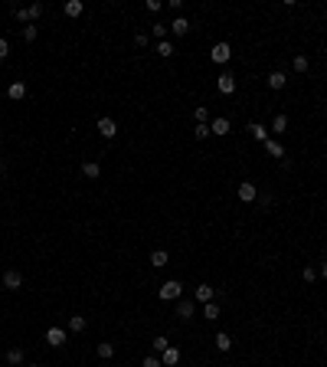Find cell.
I'll return each instance as SVG.
<instances>
[{
    "mask_svg": "<svg viewBox=\"0 0 327 367\" xmlns=\"http://www.w3.org/2000/svg\"><path fill=\"white\" fill-rule=\"evenodd\" d=\"M7 53H10V43H7V39L0 36V59H7Z\"/></svg>",
    "mask_w": 327,
    "mask_h": 367,
    "instance_id": "cell-37",
    "label": "cell"
},
{
    "mask_svg": "<svg viewBox=\"0 0 327 367\" xmlns=\"http://www.w3.org/2000/svg\"><path fill=\"white\" fill-rule=\"evenodd\" d=\"M99 135L111 141V138L118 135V125H115V118H99Z\"/></svg>",
    "mask_w": 327,
    "mask_h": 367,
    "instance_id": "cell-7",
    "label": "cell"
},
{
    "mask_svg": "<svg viewBox=\"0 0 327 367\" xmlns=\"http://www.w3.org/2000/svg\"><path fill=\"white\" fill-rule=\"evenodd\" d=\"M157 53H161L164 59H170V56H173L177 50H173V43H170V39H161V43H157Z\"/></svg>",
    "mask_w": 327,
    "mask_h": 367,
    "instance_id": "cell-25",
    "label": "cell"
},
{
    "mask_svg": "<svg viewBox=\"0 0 327 367\" xmlns=\"http://www.w3.org/2000/svg\"><path fill=\"white\" fill-rule=\"evenodd\" d=\"M170 33H173V36H186V33H190V20H186V17H177L170 23Z\"/></svg>",
    "mask_w": 327,
    "mask_h": 367,
    "instance_id": "cell-11",
    "label": "cell"
},
{
    "mask_svg": "<svg viewBox=\"0 0 327 367\" xmlns=\"http://www.w3.org/2000/svg\"><path fill=\"white\" fill-rule=\"evenodd\" d=\"M151 348H154V354H157V357H161V354H164V351H167V348H170V341H167V338H164V335H157V338H154V341H151Z\"/></svg>",
    "mask_w": 327,
    "mask_h": 367,
    "instance_id": "cell-19",
    "label": "cell"
},
{
    "mask_svg": "<svg viewBox=\"0 0 327 367\" xmlns=\"http://www.w3.org/2000/svg\"><path fill=\"white\" fill-rule=\"evenodd\" d=\"M285 86H288V75H285L282 69L268 72V89H275V92H278V89H285Z\"/></svg>",
    "mask_w": 327,
    "mask_h": 367,
    "instance_id": "cell-10",
    "label": "cell"
},
{
    "mask_svg": "<svg viewBox=\"0 0 327 367\" xmlns=\"http://www.w3.org/2000/svg\"><path fill=\"white\" fill-rule=\"evenodd\" d=\"M308 56H295V72H308Z\"/></svg>",
    "mask_w": 327,
    "mask_h": 367,
    "instance_id": "cell-33",
    "label": "cell"
},
{
    "mask_svg": "<svg viewBox=\"0 0 327 367\" xmlns=\"http://www.w3.org/2000/svg\"><path fill=\"white\" fill-rule=\"evenodd\" d=\"M213 295H216V292H213V286H206V282H203V286H197L193 299H197V302H203V305H206V302H213Z\"/></svg>",
    "mask_w": 327,
    "mask_h": 367,
    "instance_id": "cell-13",
    "label": "cell"
},
{
    "mask_svg": "<svg viewBox=\"0 0 327 367\" xmlns=\"http://www.w3.org/2000/svg\"><path fill=\"white\" fill-rule=\"evenodd\" d=\"M141 367H164V361H161L157 354H151V357H144V364H141Z\"/></svg>",
    "mask_w": 327,
    "mask_h": 367,
    "instance_id": "cell-34",
    "label": "cell"
},
{
    "mask_svg": "<svg viewBox=\"0 0 327 367\" xmlns=\"http://www.w3.org/2000/svg\"><path fill=\"white\" fill-rule=\"evenodd\" d=\"M30 367H39V364H30Z\"/></svg>",
    "mask_w": 327,
    "mask_h": 367,
    "instance_id": "cell-41",
    "label": "cell"
},
{
    "mask_svg": "<svg viewBox=\"0 0 327 367\" xmlns=\"http://www.w3.org/2000/svg\"><path fill=\"white\" fill-rule=\"evenodd\" d=\"M193 135H197L200 141H203V138H210L213 131H210V125H193Z\"/></svg>",
    "mask_w": 327,
    "mask_h": 367,
    "instance_id": "cell-31",
    "label": "cell"
},
{
    "mask_svg": "<svg viewBox=\"0 0 327 367\" xmlns=\"http://www.w3.org/2000/svg\"><path fill=\"white\" fill-rule=\"evenodd\" d=\"M23 95H26V86H23V82H10V86H7V99L20 102Z\"/></svg>",
    "mask_w": 327,
    "mask_h": 367,
    "instance_id": "cell-15",
    "label": "cell"
},
{
    "mask_svg": "<svg viewBox=\"0 0 327 367\" xmlns=\"http://www.w3.org/2000/svg\"><path fill=\"white\" fill-rule=\"evenodd\" d=\"M210 59L216 62V66H226V62L232 59V46H229V43H216V46L210 50Z\"/></svg>",
    "mask_w": 327,
    "mask_h": 367,
    "instance_id": "cell-2",
    "label": "cell"
},
{
    "mask_svg": "<svg viewBox=\"0 0 327 367\" xmlns=\"http://www.w3.org/2000/svg\"><path fill=\"white\" fill-rule=\"evenodd\" d=\"M26 13H30V23H36V20H39V13H43V4H33V7H26Z\"/></svg>",
    "mask_w": 327,
    "mask_h": 367,
    "instance_id": "cell-32",
    "label": "cell"
},
{
    "mask_svg": "<svg viewBox=\"0 0 327 367\" xmlns=\"http://www.w3.org/2000/svg\"><path fill=\"white\" fill-rule=\"evenodd\" d=\"M216 348L219 351H229V348H232V338H229L226 331H219V335H216Z\"/></svg>",
    "mask_w": 327,
    "mask_h": 367,
    "instance_id": "cell-27",
    "label": "cell"
},
{
    "mask_svg": "<svg viewBox=\"0 0 327 367\" xmlns=\"http://www.w3.org/2000/svg\"><path fill=\"white\" fill-rule=\"evenodd\" d=\"M193 118H197V125H206V121H210V112H206L203 105H197V112H193Z\"/></svg>",
    "mask_w": 327,
    "mask_h": 367,
    "instance_id": "cell-30",
    "label": "cell"
},
{
    "mask_svg": "<svg viewBox=\"0 0 327 367\" xmlns=\"http://www.w3.org/2000/svg\"><path fill=\"white\" fill-rule=\"evenodd\" d=\"M4 289H7V292H17V289H23V272H17V269H7V272H4Z\"/></svg>",
    "mask_w": 327,
    "mask_h": 367,
    "instance_id": "cell-3",
    "label": "cell"
},
{
    "mask_svg": "<svg viewBox=\"0 0 327 367\" xmlns=\"http://www.w3.org/2000/svg\"><path fill=\"white\" fill-rule=\"evenodd\" d=\"M161 361H164V367H177L180 364V351L177 348H167L164 354H161Z\"/></svg>",
    "mask_w": 327,
    "mask_h": 367,
    "instance_id": "cell-17",
    "label": "cell"
},
{
    "mask_svg": "<svg viewBox=\"0 0 327 367\" xmlns=\"http://www.w3.org/2000/svg\"><path fill=\"white\" fill-rule=\"evenodd\" d=\"M301 275H304V282H317V269H314V266H308Z\"/></svg>",
    "mask_w": 327,
    "mask_h": 367,
    "instance_id": "cell-35",
    "label": "cell"
},
{
    "mask_svg": "<svg viewBox=\"0 0 327 367\" xmlns=\"http://www.w3.org/2000/svg\"><path fill=\"white\" fill-rule=\"evenodd\" d=\"M265 151H268L272 157H285V148H282V144L275 141V138H268V141H265Z\"/></svg>",
    "mask_w": 327,
    "mask_h": 367,
    "instance_id": "cell-22",
    "label": "cell"
},
{
    "mask_svg": "<svg viewBox=\"0 0 327 367\" xmlns=\"http://www.w3.org/2000/svg\"><path fill=\"white\" fill-rule=\"evenodd\" d=\"M82 174H85V177H92V181H95V177L102 174V168H99L95 161H85V164H82Z\"/></svg>",
    "mask_w": 327,
    "mask_h": 367,
    "instance_id": "cell-24",
    "label": "cell"
},
{
    "mask_svg": "<svg viewBox=\"0 0 327 367\" xmlns=\"http://www.w3.org/2000/svg\"><path fill=\"white\" fill-rule=\"evenodd\" d=\"M324 259H327V249H324Z\"/></svg>",
    "mask_w": 327,
    "mask_h": 367,
    "instance_id": "cell-40",
    "label": "cell"
},
{
    "mask_svg": "<svg viewBox=\"0 0 327 367\" xmlns=\"http://www.w3.org/2000/svg\"><path fill=\"white\" fill-rule=\"evenodd\" d=\"M203 318H206V321H216V318H219V305H216V302H206V305H203Z\"/></svg>",
    "mask_w": 327,
    "mask_h": 367,
    "instance_id": "cell-20",
    "label": "cell"
},
{
    "mask_svg": "<svg viewBox=\"0 0 327 367\" xmlns=\"http://www.w3.org/2000/svg\"><path fill=\"white\" fill-rule=\"evenodd\" d=\"M239 200H242V203H255V200H259V187L249 184V181H242L239 184Z\"/></svg>",
    "mask_w": 327,
    "mask_h": 367,
    "instance_id": "cell-4",
    "label": "cell"
},
{
    "mask_svg": "<svg viewBox=\"0 0 327 367\" xmlns=\"http://www.w3.org/2000/svg\"><path fill=\"white\" fill-rule=\"evenodd\" d=\"M7 364H10V367H20V364H23V351H20V348H10V351H7Z\"/></svg>",
    "mask_w": 327,
    "mask_h": 367,
    "instance_id": "cell-18",
    "label": "cell"
},
{
    "mask_svg": "<svg viewBox=\"0 0 327 367\" xmlns=\"http://www.w3.org/2000/svg\"><path fill=\"white\" fill-rule=\"evenodd\" d=\"M193 311H197V305H193V299H177V318H193Z\"/></svg>",
    "mask_w": 327,
    "mask_h": 367,
    "instance_id": "cell-8",
    "label": "cell"
},
{
    "mask_svg": "<svg viewBox=\"0 0 327 367\" xmlns=\"http://www.w3.org/2000/svg\"><path fill=\"white\" fill-rule=\"evenodd\" d=\"M167 30H170V26H164V23H154V26H151V36H154L157 43H161V39H167Z\"/></svg>",
    "mask_w": 327,
    "mask_h": 367,
    "instance_id": "cell-26",
    "label": "cell"
},
{
    "mask_svg": "<svg viewBox=\"0 0 327 367\" xmlns=\"http://www.w3.org/2000/svg\"><path fill=\"white\" fill-rule=\"evenodd\" d=\"M69 331H75V335L85 331V315H72V318H69Z\"/></svg>",
    "mask_w": 327,
    "mask_h": 367,
    "instance_id": "cell-23",
    "label": "cell"
},
{
    "mask_svg": "<svg viewBox=\"0 0 327 367\" xmlns=\"http://www.w3.org/2000/svg\"><path fill=\"white\" fill-rule=\"evenodd\" d=\"M249 135H252L255 141H262V144L268 141V128H265L262 121H252V125H249Z\"/></svg>",
    "mask_w": 327,
    "mask_h": 367,
    "instance_id": "cell-12",
    "label": "cell"
},
{
    "mask_svg": "<svg viewBox=\"0 0 327 367\" xmlns=\"http://www.w3.org/2000/svg\"><path fill=\"white\" fill-rule=\"evenodd\" d=\"M62 10H66V17H82V13H85V4H82V0H66Z\"/></svg>",
    "mask_w": 327,
    "mask_h": 367,
    "instance_id": "cell-14",
    "label": "cell"
},
{
    "mask_svg": "<svg viewBox=\"0 0 327 367\" xmlns=\"http://www.w3.org/2000/svg\"><path fill=\"white\" fill-rule=\"evenodd\" d=\"M36 36H39V26H36V23L23 26V39H26V43H33V39H36Z\"/></svg>",
    "mask_w": 327,
    "mask_h": 367,
    "instance_id": "cell-29",
    "label": "cell"
},
{
    "mask_svg": "<svg viewBox=\"0 0 327 367\" xmlns=\"http://www.w3.org/2000/svg\"><path fill=\"white\" fill-rule=\"evenodd\" d=\"M229 128H232V125H229V118H222V115H216V118H213L210 121V131H213V135H229Z\"/></svg>",
    "mask_w": 327,
    "mask_h": 367,
    "instance_id": "cell-9",
    "label": "cell"
},
{
    "mask_svg": "<svg viewBox=\"0 0 327 367\" xmlns=\"http://www.w3.org/2000/svg\"><path fill=\"white\" fill-rule=\"evenodd\" d=\"M4 171H7V161H4V157H0V177H4Z\"/></svg>",
    "mask_w": 327,
    "mask_h": 367,
    "instance_id": "cell-38",
    "label": "cell"
},
{
    "mask_svg": "<svg viewBox=\"0 0 327 367\" xmlns=\"http://www.w3.org/2000/svg\"><path fill=\"white\" fill-rule=\"evenodd\" d=\"M272 131H275V135H285V131H288V115H275Z\"/></svg>",
    "mask_w": 327,
    "mask_h": 367,
    "instance_id": "cell-21",
    "label": "cell"
},
{
    "mask_svg": "<svg viewBox=\"0 0 327 367\" xmlns=\"http://www.w3.org/2000/svg\"><path fill=\"white\" fill-rule=\"evenodd\" d=\"M99 357H105V361H108V357H115V344H111V341H102L99 344Z\"/></svg>",
    "mask_w": 327,
    "mask_h": 367,
    "instance_id": "cell-28",
    "label": "cell"
},
{
    "mask_svg": "<svg viewBox=\"0 0 327 367\" xmlns=\"http://www.w3.org/2000/svg\"><path fill=\"white\" fill-rule=\"evenodd\" d=\"M167 262H170V256H167V249H154V253H151V266H154V269H164Z\"/></svg>",
    "mask_w": 327,
    "mask_h": 367,
    "instance_id": "cell-16",
    "label": "cell"
},
{
    "mask_svg": "<svg viewBox=\"0 0 327 367\" xmlns=\"http://www.w3.org/2000/svg\"><path fill=\"white\" fill-rule=\"evenodd\" d=\"M180 295H183V286H180L177 279H167L164 286L157 289V299H161V302H177Z\"/></svg>",
    "mask_w": 327,
    "mask_h": 367,
    "instance_id": "cell-1",
    "label": "cell"
},
{
    "mask_svg": "<svg viewBox=\"0 0 327 367\" xmlns=\"http://www.w3.org/2000/svg\"><path fill=\"white\" fill-rule=\"evenodd\" d=\"M148 43H151L148 33H137V36H134V46H137V50H141V46H148Z\"/></svg>",
    "mask_w": 327,
    "mask_h": 367,
    "instance_id": "cell-36",
    "label": "cell"
},
{
    "mask_svg": "<svg viewBox=\"0 0 327 367\" xmlns=\"http://www.w3.org/2000/svg\"><path fill=\"white\" fill-rule=\"evenodd\" d=\"M216 89H219L222 95H232L236 92V75L232 72H222L219 79H216Z\"/></svg>",
    "mask_w": 327,
    "mask_h": 367,
    "instance_id": "cell-6",
    "label": "cell"
},
{
    "mask_svg": "<svg viewBox=\"0 0 327 367\" xmlns=\"http://www.w3.org/2000/svg\"><path fill=\"white\" fill-rule=\"evenodd\" d=\"M321 275H324V279H327V262H324V266H321Z\"/></svg>",
    "mask_w": 327,
    "mask_h": 367,
    "instance_id": "cell-39",
    "label": "cell"
},
{
    "mask_svg": "<svg viewBox=\"0 0 327 367\" xmlns=\"http://www.w3.org/2000/svg\"><path fill=\"white\" fill-rule=\"evenodd\" d=\"M66 338H69L66 328H50V331H46V344H50V348H62Z\"/></svg>",
    "mask_w": 327,
    "mask_h": 367,
    "instance_id": "cell-5",
    "label": "cell"
}]
</instances>
